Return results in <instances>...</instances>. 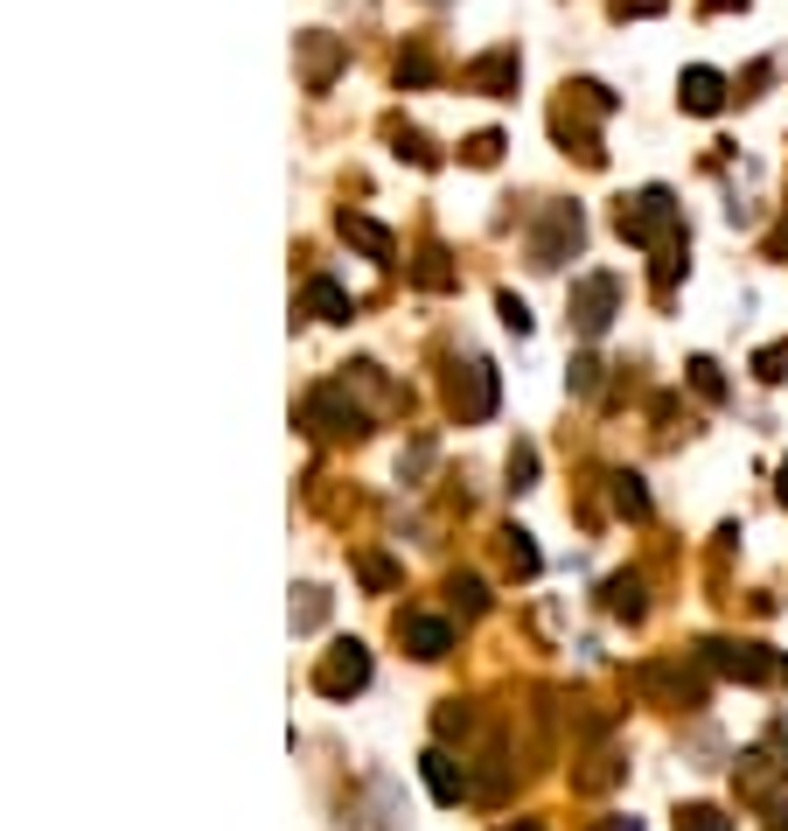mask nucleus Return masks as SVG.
I'll list each match as a JSON object with an SVG mask.
<instances>
[{
  "label": "nucleus",
  "instance_id": "obj_2",
  "mask_svg": "<svg viewBox=\"0 0 788 831\" xmlns=\"http://www.w3.org/2000/svg\"><path fill=\"white\" fill-rule=\"evenodd\" d=\"M572 315H580V329H587V335H600V329L614 322V280H608V273L580 280V287H572Z\"/></svg>",
  "mask_w": 788,
  "mask_h": 831
},
{
  "label": "nucleus",
  "instance_id": "obj_8",
  "mask_svg": "<svg viewBox=\"0 0 788 831\" xmlns=\"http://www.w3.org/2000/svg\"><path fill=\"white\" fill-rule=\"evenodd\" d=\"M719 98H726V91H719L712 70H684V106H691V113H719Z\"/></svg>",
  "mask_w": 788,
  "mask_h": 831
},
{
  "label": "nucleus",
  "instance_id": "obj_1",
  "mask_svg": "<svg viewBox=\"0 0 788 831\" xmlns=\"http://www.w3.org/2000/svg\"><path fill=\"white\" fill-rule=\"evenodd\" d=\"M363 685H371V651H363V643H335L322 657V671H314V692L322 698H349Z\"/></svg>",
  "mask_w": 788,
  "mask_h": 831
},
{
  "label": "nucleus",
  "instance_id": "obj_10",
  "mask_svg": "<svg viewBox=\"0 0 788 831\" xmlns=\"http://www.w3.org/2000/svg\"><path fill=\"white\" fill-rule=\"evenodd\" d=\"M328 622V594L322 587H301V608H294V629H322Z\"/></svg>",
  "mask_w": 788,
  "mask_h": 831
},
{
  "label": "nucleus",
  "instance_id": "obj_4",
  "mask_svg": "<svg viewBox=\"0 0 788 831\" xmlns=\"http://www.w3.org/2000/svg\"><path fill=\"white\" fill-rule=\"evenodd\" d=\"M418 769H426V790H433L440 803H461V796H467V769L446 755V747H426V755H418Z\"/></svg>",
  "mask_w": 788,
  "mask_h": 831
},
{
  "label": "nucleus",
  "instance_id": "obj_5",
  "mask_svg": "<svg viewBox=\"0 0 788 831\" xmlns=\"http://www.w3.org/2000/svg\"><path fill=\"white\" fill-rule=\"evenodd\" d=\"M398 636H405V651H412V657H446V651H454V629H446L440 615H405V622H398Z\"/></svg>",
  "mask_w": 788,
  "mask_h": 831
},
{
  "label": "nucleus",
  "instance_id": "obj_6",
  "mask_svg": "<svg viewBox=\"0 0 788 831\" xmlns=\"http://www.w3.org/2000/svg\"><path fill=\"white\" fill-rule=\"evenodd\" d=\"M705 657H712L726 678H768V671H775L768 657L753 651V643H705Z\"/></svg>",
  "mask_w": 788,
  "mask_h": 831
},
{
  "label": "nucleus",
  "instance_id": "obj_3",
  "mask_svg": "<svg viewBox=\"0 0 788 831\" xmlns=\"http://www.w3.org/2000/svg\"><path fill=\"white\" fill-rule=\"evenodd\" d=\"M454 412L461 420H489L495 412V371L489 363H467V371L454 378Z\"/></svg>",
  "mask_w": 788,
  "mask_h": 831
},
{
  "label": "nucleus",
  "instance_id": "obj_20",
  "mask_svg": "<svg viewBox=\"0 0 788 831\" xmlns=\"http://www.w3.org/2000/svg\"><path fill=\"white\" fill-rule=\"evenodd\" d=\"M440 734H467V706H446L440 713Z\"/></svg>",
  "mask_w": 788,
  "mask_h": 831
},
{
  "label": "nucleus",
  "instance_id": "obj_11",
  "mask_svg": "<svg viewBox=\"0 0 788 831\" xmlns=\"http://www.w3.org/2000/svg\"><path fill=\"white\" fill-rule=\"evenodd\" d=\"M677 831H732V818H726V811H712V803H691V811L677 818Z\"/></svg>",
  "mask_w": 788,
  "mask_h": 831
},
{
  "label": "nucleus",
  "instance_id": "obj_9",
  "mask_svg": "<svg viewBox=\"0 0 788 831\" xmlns=\"http://www.w3.org/2000/svg\"><path fill=\"white\" fill-rule=\"evenodd\" d=\"M343 231H349V238L371 252V258H391V231H377L371 217H343Z\"/></svg>",
  "mask_w": 788,
  "mask_h": 831
},
{
  "label": "nucleus",
  "instance_id": "obj_15",
  "mask_svg": "<svg viewBox=\"0 0 788 831\" xmlns=\"http://www.w3.org/2000/svg\"><path fill=\"white\" fill-rule=\"evenodd\" d=\"M691 384H698L705 399H719V392H726V384H719V363H705V356L691 363Z\"/></svg>",
  "mask_w": 788,
  "mask_h": 831
},
{
  "label": "nucleus",
  "instance_id": "obj_13",
  "mask_svg": "<svg viewBox=\"0 0 788 831\" xmlns=\"http://www.w3.org/2000/svg\"><path fill=\"white\" fill-rule=\"evenodd\" d=\"M510 566H516V574H538V545H531V531H510Z\"/></svg>",
  "mask_w": 788,
  "mask_h": 831
},
{
  "label": "nucleus",
  "instance_id": "obj_17",
  "mask_svg": "<svg viewBox=\"0 0 788 831\" xmlns=\"http://www.w3.org/2000/svg\"><path fill=\"white\" fill-rule=\"evenodd\" d=\"M454 594H461V608H467V615H482V608H489V594H482V580H454Z\"/></svg>",
  "mask_w": 788,
  "mask_h": 831
},
{
  "label": "nucleus",
  "instance_id": "obj_21",
  "mask_svg": "<svg viewBox=\"0 0 788 831\" xmlns=\"http://www.w3.org/2000/svg\"><path fill=\"white\" fill-rule=\"evenodd\" d=\"M600 831H642L636 818H608V824H600Z\"/></svg>",
  "mask_w": 788,
  "mask_h": 831
},
{
  "label": "nucleus",
  "instance_id": "obj_12",
  "mask_svg": "<svg viewBox=\"0 0 788 831\" xmlns=\"http://www.w3.org/2000/svg\"><path fill=\"white\" fill-rule=\"evenodd\" d=\"M608 608L636 622V615H642V587H636V580H614V587H608Z\"/></svg>",
  "mask_w": 788,
  "mask_h": 831
},
{
  "label": "nucleus",
  "instance_id": "obj_19",
  "mask_svg": "<svg viewBox=\"0 0 788 831\" xmlns=\"http://www.w3.org/2000/svg\"><path fill=\"white\" fill-rule=\"evenodd\" d=\"M495 154H503V140H495V134H482L475 147H467V162H482V168H489V162H495Z\"/></svg>",
  "mask_w": 788,
  "mask_h": 831
},
{
  "label": "nucleus",
  "instance_id": "obj_14",
  "mask_svg": "<svg viewBox=\"0 0 788 831\" xmlns=\"http://www.w3.org/2000/svg\"><path fill=\"white\" fill-rule=\"evenodd\" d=\"M614 504H621L628 517H642V510H649V497H642V482H636V476H621V482H614Z\"/></svg>",
  "mask_w": 788,
  "mask_h": 831
},
{
  "label": "nucleus",
  "instance_id": "obj_23",
  "mask_svg": "<svg viewBox=\"0 0 788 831\" xmlns=\"http://www.w3.org/2000/svg\"><path fill=\"white\" fill-rule=\"evenodd\" d=\"M503 831H538V824H531V818H523V824H503Z\"/></svg>",
  "mask_w": 788,
  "mask_h": 831
},
{
  "label": "nucleus",
  "instance_id": "obj_22",
  "mask_svg": "<svg viewBox=\"0 0 788 831\" xmlns=\"http://www.w3.org/2000/svg\"><path fill=\"white\" fill-rule=\"evenodd\" d=\"M781 504H788V461H781Z\"/></svg>",
  "mask_w": 788,
  "mask_h": 831
},
{
  "label": "nucleus",
  "instance_id": "obj_16",
  "mask_svg": "<svg viewBox=\"0 0 788 831\" xmlns=\"http://www.w3.org/2000/svg\"><path fill=\"white\" fill-rule=\"evenodd\" d=\"M531 476H538V454H531V448H516V454H510V482H516V489H531Z\"/></svg>",
  "mask_w": 788,
  "mask_h": 831
},
{
  "label": "nucleus",
  "instance_id": "obj_18",
  "mask_svg": "<svg viewBox=\"0 0 788 831\" xmlns=\"http://www.w3.org/2000/svg\"><path fill=\"white\" fill-rule=\"evenodd\" d=\"M503 322H510V329H516V335H523V329H531V307H523V301H516V294H503Z\"/></svg>",
  "mask_w": 788,
  "mask_h": 831
},
{
  "label": "nucleus",
  "instance_id": "obj_24",
  "mask_svg": "<svg viewBox=\"0 0 788 831\" xmlns=\"http://www.w3.org/2000/svg\"><path fill=\"white\" fill-rule=\"evenodd\" d=\"M781 678H788V664H781Z\"/></svg>",
  "mask_w": 788,
  "mask_h": 831
},
{
  "label": "nucleus",
  "instance_id": "obj_7",
  "mask_svg": "<svg viewBox=\"0 0 788 831\" xmlns=\"http://www.w3.org/2000/svg\"><path fill=\"white\" fill-rule=\"evenodd\" d=\"M307 315H322V322H349V294L335 287V280H307Z\"/></svg>",
  "mask_w": 788,
  "mask_h": 831
}]
</instances>
